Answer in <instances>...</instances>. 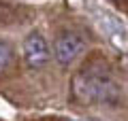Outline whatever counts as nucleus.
Segmentation results:
<instances>
[{
    "label": "nucleus",
    "instance_id": "f03ea898",
    "mask_svg": "<svg viewBox=\"0 0 128 121\" xmlns=\"http://www.w3.org/2000/svg\"><path fill=\"white\" fill-rule=\"evenodd\" d=\"M86 49V40L77 34V32H62V34L56 38L54 45V55L62 66H68L73 64L79 55Z\"/></svg>",
    "mask_w": 128,
    "mask_h": 121
},
{
    "label": "nucleus",
    "instance_id": "f257e3e1",
    "mask_svg": "<svg viewBox=\"0 0 128 121\" xmlns=\"http://www.w3.org/2000/svg\"><path fill=\"white\" fill-rule=\"evenodd\" d=\"M73 94L83 102H113L120 94L115 79L105 68H86L73 79Z\"/></svg>",
    "mask_w": 128,
    "mask_h": 121
},
{
    "label": "nucleus",
    "instance_id": "39448f33",
    "mask_svg": "<svg viewBox=\"0 0 128 121\" xmlns=\"http://www.w3.org/2000/svg\"><path fill=\"white\" fill-rule=\"evenodd\" d=\"M70 121H96V119H70Z\"/></svg>",
    "mask_w": 128,
    "mask_h": 121
},
{
    "label": "nucleus",
    "instance_id": "20e7f679",
    "mask_svg": "<svg viewBox=\"0 0 128 121\" xmlns=\"http://www.w3.org/2000/svg\"><path fill=\"white\" fill-rule=\"evenodd\" d=\"M11 60H13V51H11L9 43L0 40V72H4L6 68H9Z\"/></svg>",
    "mask_w": 128,
    "mask_h": 121
},
{
    "label": "nucleus",
    "instance_id": "7ed1b4c3",
    "mask_svg": "<svg viewBox=\"0 0 128 121\" xmlns=\"http://www.w3.org/2000/svg\"><path fill=\"white\" fill-rule=\"evenodd\" d=\"M24 60L30 68H41L49 62V47L38 32H30L24 40Z\"/></svg>",
    "mask_w": 128,
    "mask_h": 121
}]
</instances>
